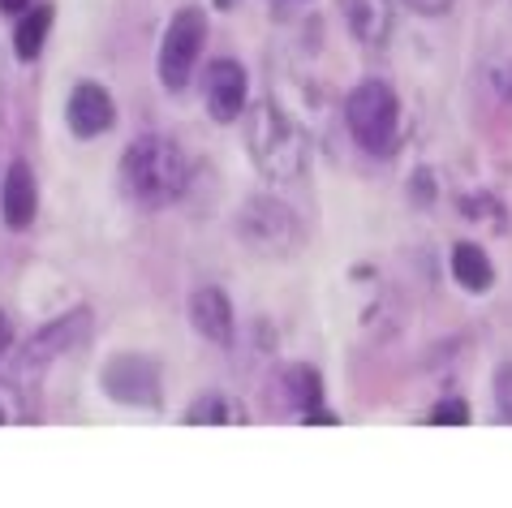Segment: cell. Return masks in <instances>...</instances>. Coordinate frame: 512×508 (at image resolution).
<instances>
[{"mask_svg":"<svg viewBox=\"0 0 512 508\" xmlns=\"http://www.w3.org/2000/svg\"><path fill=\"white\" fill-rule=\"evenodd\" d=\"M190 186V160L181 151L177 138H164V134H142L138 143L125 147L121 155V190L125 199L147 207V211H160L168 203H177Z\"/></svg>","mask_w":512,"mask_h":508,"instance_id":"obj_1","label":"cell"},{"mask_svg":"<svg viewBox=\"0 0 512 508\" xmlns=\"http://www.w3.org/2000/svg\"><path fill=\"white\" fill-rule=\"evenodd\" d=\"M246 147L263 177L297 181L310 164V143L297 130V121L272 100H259L246 108Z\"/></svg>","mask_w":512,"mask_h":508,"instance_id":"obj_2","label":"cell"},{"mask_svg":"<svg viewBox=\"0 0 512 508\" xmlns=\"http://www.w3.org/2000/svg\"><path fill=\"white\" fill-rule=\"evenodd\" d=\"M345 121L349 134L366 155H392L405 138L401 125V100L388 82H358L345 100Z\"/></svg>","mask_w":512,"mask_h":508,"instance_id":"obj_3","label":"cell"},{"mask_svg":"<svg viewBox=\"0 0 512 508\" xmlns=\"http://www.w3.org/2000/svg\"><path fill=\"white\" fill-rule=\"evenodd\" d=\"M233 229L241 237V246L250 254H263V259H289V254L302 250L306 229L297 220V211L289 203L272 199V194H250L241 203Z\"/></svg>","mask_w":512,"mask_h":508,"instance_id":"obj_4","label":"cell"},{"mask_svg":"<svg viewBox=\"0 0 512 508\" xmlns=\"http://www.w3.org/2000/svg\"><path fill=\"white\" fill-rule=\"evenodd\" d=\"M203 48H207V13L198 5L173 13V22L164 26V39H160V61H155L164 91H186Z\"/></svg>","mask_w":512,"mask_h":508,"instance_id":"obj_5","label":"cell"},{"mask_svg":"<svg viewBox=\"0 0 512 508\" xmlns=\"http://www.w3.org/2000/svg\"><path fill=\"white\" fill-rule=\"evenodd\" d=\"M99 388L108 392L117 405H138V409H155L160 405V362L147 354H117L104 362L99 371Z\"/></svg>","mask_w":512,"mask_h":508,"instance_id":"obj_6","label":"cell"},{"mask_svg":"<svg viewBox=\"0 0 512 508\" xmlns=\"http://www.w3.org/2000/svg\"><path fill=\"white\" fill-rule=\"evenodd\" d=\"M246 91H250V78H246V69H241L233 56H220V61L207 65L203 100H207V112L220 125L241 121V112H246Z\"/></svg>","mask_w":512,"mask_h":508,"instance_id":"obj_7","label":"cell"},{"mask_svg":"<svg viewBox=\"0 0 512 508\" xmlns=\"http://www.w3.org/2000/svg\"><path fill=\"white\" fill-rule=\"evenodd\" d=\"M190 323L203 341L229 349L233 336H237V315H233V302L224 298V289L216 285H203L190 293Z\"/></svg>","mask_w":512,"mask_h":508,"instance_id":"obj_8","label":"cell"},{"mask_svg":"<svg viewBox=\"0 0 512 508\" xmlns=\"http://www.w3.org/2000/svg\"><path fill=\"white\" fill-rule=\"evenodd\" d=\"M65 121L78 138H99L112 130L117 121V108H112V95L99 87V82H78L69 91V104H65Z\"/></svg>","mask_w":512,"mask_h":508,"instance_id":"obj_9","label":"cell"},{"mask_svg":"<svg viewBox=\"0 0 512 508\" xmlns=\"http://www.w3.org/2000/svg\"><path fill=\"white\" fill-rule=\"evenodd\" d=\"M87 332H91V310H87V306L65 310V315H56L48 328L35 332L31 349H26V362H31V366H44V362H52V358H61L65 349H74V345L87 341Z\"/></svg>","mask_w":512,"mask_h":508,"instance_id":"obj_10","label":"cell"},{"mask_svg":"<svg viewBox=\"0 0 512 508\" xmlns=\"http://www.w3.org/2000/svg\"><path fill=\"white\" fill-rule=\"evenodd\" d=\"M0 211H5L9 229H31L35 224L39 186H35V173H31V164L26 160H13L5 181H0Z\"/></svg>","mask_w":512,"mask_h":508,"instance_id":"obj_11","label":"cell"},{"mask_svg":"<svg viewBox=\"0 0 512 508\" xmlns=\"http://www.w3.org/2000/svg\"><path fill=\"white\" fill-rule=\"evenodd\" d=\"M345 13V26L353 39H362L366 48H383L396 31V5L392 0H336Z\"/></svg>","mask_w":512,"mask_h":508,"instance_id":"obj_12","label":"cell"},{"mask_svg":"<svg viewBox=\"0 0 512 508\" xmlns=\"http://www.w3.org/2000/svg\"><path fill=\"white\" fill-rule=\"evenodd\" d=\"M452 276L465 293H491L495 285V263L478 242H457L452 246Z\"/></svg>","mask_w":512,"mask_h":508,"instance_id":"obj_13","label":"cell"},{"mask_svg":"<svg viewBox=\"0 0 512 508\" xmlns=\"http://www.w3.org/2000/svg\"><path fill=\"white\" fill-rule=\"evenodd\" d=\"M52 18H56L52 5H35V9L22 13L18 31H13V52H18V61H35V56L44 52L48 31H52Z\"/></svg>","mask_w":512,"mask_h":508,"instance_id":"obj_14","label":"cell"},{"mask_svg":"<svg viewBox=\"0 0 512 508\" xmlns=\"http://www.w3.org/2000/svg\"><path fill=\"white\" fill-rule=\"evenodd\" d=\"M284 401H289L297 414L323 405V375L315 371V366H306V362L289 366V371H284Z\"/></svg>","mask_w":512,"mask_h":508,"instance_id":"obj_15","label":"cell"},{"mask_svg":"<svg viewBox=\"0 0 512 508\" xmlns=\"http://www.w3.org/2000/svg\"><path fill=\"white\" fill-rule=\"evenodd\" d=\"M186 422L190 427H224V422H233V414H229V405H224L220 392H207V397H198L186 409Z\"/></svg>","mask_w":512,"mask_h":508,"instance_id":"obj_16","label":"cell"},{"mask_svg":"<svg viewBox=\"0 0 512 508\" xmlns=\"http://www.w3.org/2000/svg\"><path fill=\"white\" fill-rule=\"evenodd\" d=\"M487 69H491V82H495V91H500V100L512 104V44L504 52H495Z\"/></svg>","mask_w":512,"mask_h":508,"instance_id":"obj_17","label":"cell"},{"mask_svg":"<svg viewBox=\"0 0 512 508\" xmlns=\"http://www.w3.org/2000/svg\"><path fill=\"white\" fill-rule=\"evenodd\" d=\"M491 392H495V409L512 422V362H500L491 375Z\"/></svg>","mask_w":512,"mask_h":508,"instance_id":"obj_18","label":"cell"},{"mask_svg":"<svg viewBox=\"0 0 512 508\" xmlns=\"http://www.w3.org/2000/svg\"><path fill=\"white\" fill-rule=\"evenodd\" d=\"M431 422H435V427H465V422H469V405L457 401V397L439 401V405L431 409Z\"/></svg>","mask_w":512,"mask_h":508,"instance_id":"obj_19","label":"cell"},{"mask_svg":"<svg viewBox=\"0 0 512 508\" xmlns=\"http://www.w3.org/2000/svg\"><path fill=\"white\" fill-rule=\"evenodd\" d=\"M414 13H422V18H439V13H448L457 0H405Z\"/></svg>","mask_w":512,"mask_h":508,"instance_id":"obj_20","label":"cell"},{"mask_svg":"<svg viewBox=\"0 0 512 508\" xmlns=\"http://www.w3.org/2000/svg\"><path fill=\"white\" fill-rule=\"evenodd\" d=\"M18 418H22V409L13 401V392L0 388V422H18Z\"/></svg>","mask_w":512,"mask_h":508,"instance_id":"obj_21","label":"cell"},{"mask_svg":"<svg viewBox=\"0 0 512 508\" xmlns=\"http://www.w3.org/2000/svg\"><path fill=\"white\" fill-rule=\"evenodd\" d=\"M13 345V323H9V315L0 310V358H5V349Z\"/></svg>","mask_w":512,"mask_h":508,"instance_id":"obj_22","label":"cell"},{"mask_svg":"<svg viewBox=\"0 0 512 508\" xmlns=\"http://www.w3.org/2000/svg\"><path fill=\"white\" fill-rule=\"evenodd\" d=\"M418 203H431V173H418Z\"/></svg>","mask_w":512,"mask_h":508,"instance_id":"obj_23","label":"cell"},{"mask_svg":"<svg viewBox=\"0 0 512 508\" xmlns=\"http://www.w3.org/2000/svg\"><path fill=\"white\" fill-rule=\"evenodd\" d=\"M31 0H0V13H22Z\"/></svg>","mask_w":512,"mask_h":508,"instance_id":"obj_24","label":"cell"}]
</instances>
